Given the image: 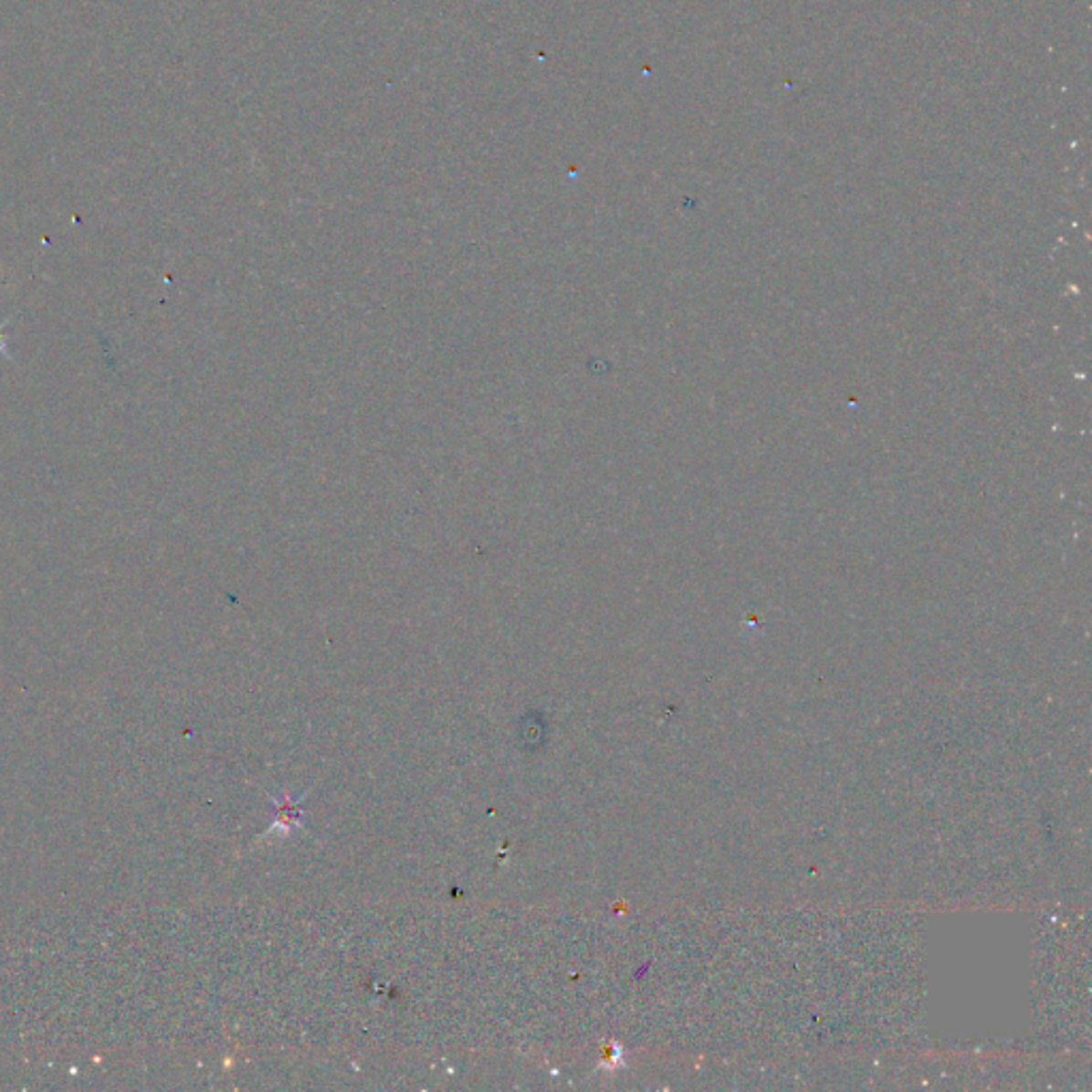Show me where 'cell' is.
Returning <instances> with one entry per match:
<instances>
[{
	"mask_svg": "<svg viewBox=\"0 0 1092 1092\" xmlns=\"http://www.w3.org/2000/svg\"><path fill=\"white\" fill-rule=\"evenodd\" d=\"M11 320H14V319H11V316H9V319L5 320L3 325H0V357L14 361V357H11V352H9V333L5 331V329H7V325H9Z\"/></svg>",
	"mask_w": 1092,
	"mask_h": 1092,
	"instance_id": "1",
	"label": "cell"
}]
</instances>
